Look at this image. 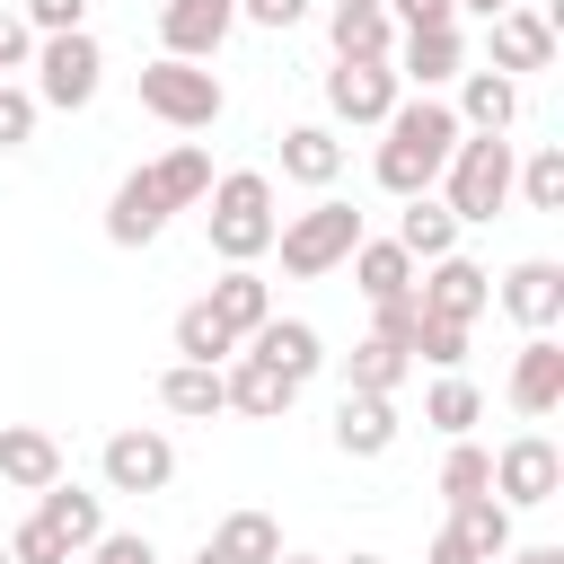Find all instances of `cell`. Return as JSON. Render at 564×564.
<instances>
[{
	"label": "cell",
	"mask_w": 564,
	"mask_h": 564,
	"mask_svg": "<svg viewBox=\"0 0 564 564\" xmlns=\"http://www.w3.org/2000/svg\"><path fill=\"white\" fill-rule=\"evenodd\" d=\"M212 194V150L203 141H176L167 159H150V167H132L115 194H106V238L115 247H150L176 212H194Z\"/></svg>",
	"instance_id": "1"
},
{
	"label": "cell",
	"mask_w": 564,
	"mask_h": 564,
	"mask_svg": "<svg viewBox=\"0 0 564 564\" xmlns=\"http://www.w3.org/2000/svg\"><path fill=\"white\" fill-rule=\"evenodd\" d=\"M388 141H379V185L405 203V194H432L441 185V167H449V150H458V115H449V97H432V88H414V97H397L388 106V123H379Z\"/></svg>",
	"instance_id": "2"
},
{
	"label": "cell",
	"mask_w": 564,
	"mask_h": 564,
	"mask_svg": "<svg viewBox=\"0 0 564 564\" xmlns=\"http://www.w3.org/2000/svg\"><path fill=\"white\" fill-rule=\"evenodd\" d=\"M203 229H212V256L220 264H256V256H273V176L264 167H229V176H212V194H203Z\"/></svg>",
	"instance_id": "3"
},
{
	"label": "cell",
	"mask_w": 564,
	"mask_h": 564,
	"mask_svg": "<svg viewBox=\"0 0 564 564\" xmlns=\"http://www.w3.org/2000/svg\"><path fill=\"white\" fill-rule=\"evenodd\" d=\"M511 141L502 132H458V150H449V167H441V203L458 212V229H485L502 203H511Z\"/></svg>",
	"instance_id": "4"
},
{
	"label": "cell",
	"mask_w": 564,
	"mask_h": 564,
	"mask_svg": "<svg viewBox=\"0 0 564 564\" xmlns=\"http://www.w3.org/2000/svg\"><path fill=\"white\" fill-rule=\"evenodd\" d=\"M141 106H150L167 132H212V123L229 115V88H220L212 62H176V53H159V62H141Z\"/></svg>",
	"instance_id": "5"
},
{
	"label": "cell",
	"mask_w": 564,
	"mask_h": 564,
	"mask_svg": "<svg viewBox=\"0 0 564 564\" xmlns=\"http://www.w3.org/2000/svg\"><path fill=\"white\" fill-rule=\"evenodd\" d=\"M352 238H361V212L335 203V194H317L308 212H291V220L273 229V256H282L291 282H317V273H335V264L352 256Z\"/></svg>",
	"instance_id": "6"
},
{
	"label": "cell",
	"mask_w": 564,
	"mask_h": 564,
	"mask_svg": "<svg viewBox=\"0 0 564 564\" xmlns=\"http://www.w3.org/2000/svg\"><path fill=\"white\" fill-rule=\"evenodd\" d=\"M35 106H53V115H79V106H97V88H106V44L88 35V26H70V35H35Z\"/></svg>",
	"instance_id": "7"
},
{
	"label": "cell",
	"mask_w": 564,
	"mask_h": 564,
	"mask_svg": "<svg viewBox=\"0 0 564 564\" xmlns=\"http://www.w3.org/2000/svg\"><path fill=\"white\" fill-rule=\"evenodd\" d=\"M97 476H106V494H167L176 485V441L150 432V423H123V432H106Z\"/></svg>",
	"instance_id": "8"
},
{
	"label": "cell",
	"mask_w": 564,
	"mask_h": 564,
	"mask_svg": "<svg viewBox=\"0 0 564 564\" xmlns=\"http://www.w3.org/2000/svg\"><path fill=\"white\" fill-rule=\"evenodd\" d=\"M555 494H564V449H555L546 432H511V441L494 449V502L538 511V502H555Z\"/></svg>",
	"instance_id": "9"
},
{
	"label": "cell",
	"mask_w": 564,
	"mask_h": 564,
	"mask_svg": "<svg viewBox=\"0 0 564 564\" xmlns=\"http://www.w3.org/2000/svg\"><path fill=\"white\" fill-rule=\"evenodd\" d=\"M485 70H502V79H529V70H555V9H529V0H511V9H494L485 18Z\"/></svg>",
	"instance_id": "10"
},
{
	"label": "cell",
	"mask_w": 564,
	"mask_h": 564,
	"mask_svg": "<svg viewBox=\"0 0 564 564\" xmlns=\"http://www.w3.org/2000/svg\"><path fill=\"white\" fill-rule=\"evenodd\" d=\"M414 308H432V317H458V326H476L485 308H494V273L476 264V256H432V264H414Z\"/></svg>",
	"instance_id": "11"
},
{
	"label": "cell",
	"mask_w": 564,
	"mask_h": 564,
	"mask_svg": "<svg viewBox=\"0 0 564 564\" xmlns=\"http://www.w3.org/2000/svg\"><path fill=\"white\" fill-rule=\"evenodd\" d=\"M388 70L405 79V88H449L458 70H467V26L449 18V26H397V53H388Z\"/></svg>",
	"instance_id": "12"
},
{
	"label": "cell",
	"mask_w": 564,
	"mask_h": 564,
	"mask_svg": "<svg viewBox=\"0 0 564 564\" xmlns=\"http://www.w3.org/2000/svg\"><path fill=\"white\" fill-rule=\"evenodd\" d=\"M494 300H502V317H520L529 335H555V326H564V264H555V256H520Z\"/></svg>",
	"instance_id": "13"
},
{
	"label": "cell",
	"mask_w": 564,
	"mask_h": 564,
	"mask_svg": "<svg viewBox=\"0 0 564 564\" xmlns=\"http://www.w3.org/2000/svg\"><path fill=\"white\" fill-rule=\"evenodd\" d=\"M220 397H229V414H247V423H282V414H291V397H300V379H282L264 352H247V344H238V352L220 361Z\"/></svg>",
	"instance_id": "14"
},
{
	"label": "cell",
	"mask_w": 564,
	"mask_h": 564,
	"mask_svg": "<svg viewBox=\"0 0 564 564\" xmlns=\"http://www.w3.org/2000/svg\"><path fill=\"white\" fill-rule=\"evenodd\" d=\"M238 26V0H159V53L176 62H212Z\"/></svg>",
	"instance_id": "15"
},
{
	"label": "cell",
	"mask_w": 564,
	"mask_h": 564,
	"mask_svg": "<svg viewBox=\"0 0 564 564\" xmlns=\"http://www.w3.org/2000/svg\"><path fill=\"white\" fill-rule=\"evenodd\" d=\"M405 97V79L388 62H335L326 70V115L335 123H388V106Z\"/></svg>",
	"instance_id": "16"
},
{
	"label": "cell",
	"mask_w": 564,
	"mask_h": 564,
	"mask_svg": "<svg viewBox=\"0 0 564 564\" xmlns=\"http://www.w3.org/2000/svg\"><path fill=\"white\" fill-rule=\"evenodd\" d=\"M502 397H511V414L546 423V414L564 405V344H555V335H529L520 361H511V379H502Z\"/></svg>",
	"instance_id": "17"
},
{
	"label": "cell",
	"mask_w": 564,
	"mask_h": 564,
	"mask_svg": "<svg viewBox=\"0 0 564 564\" xmlns=\"http://www.w3.org/2000/svg\"><path fill=\"white\" fill-rule=\"evenodd\" d=\"M397 397H370V388H344L335 397V449L344 458H388L397 449Z\"/></svg>",
	"instance_id": "18"
},
{
	"label": "cell",
	"mask_w": 564,
	"mask_h": 564,
	"mask_svg": "<svg viewBox=\"0 0 564 564\" xmlns=\"http://www.w3.org/2000/svg\"><path fill=\"white\" fill-rule=\"evenodd\" d=\"M35 520L70 546V564H79V546H97L106 538V494H88V485H70V476H53L44 494H35Z\"/></svg>",
	"instance_id": "19"
},
{
	"label": "cell",
	"mask_w": 564,
	"mask_h": 564,
	"mask_svg": "<svg viewBox=\"0 0 564 564\" xmlns=\"http://www.w3.org/2000/svg\"><path fill=\"white\" fill-rule=\"evenodd\" d=\"M53 476H70L62 467V441L44 423H0V485L9 494H44Z\"/></svg>",
	"instance_id": "20"
},
{
	"label": "cell",
	"mask_w": 564,
	"mask_h": 564,
	"mask_svg": "<svg viewBox=\"0 0 564 564\" xmlns=\"http://www.w3.org/2000/svg\"><path fill=\"white\" fill-rule=\"evenodd\" d=\"M247 352H264V361H273L282 379H300V388H308V379L326 370V335H317L308 317H282V308H273V317H264V326L247 335Z\"/></svg>",
	"instance_id": "21"
},
{
	"label": "cell",
	"mask_w": 564,
	"mask_h": 564,
	"mask_svg": "<svg viewBox=\"0 0 564 564\" xmlns=\"http://www.w3.org/2000/svg\"><path fill=\"white\" fill-rule=\"evenodd\" d=\"M458 132H511L520 123V79H502V70H458Z\"/></svg>",
	"instance_id": "22"
},
{
	"label": "cell",
	"mask_w": 564,
	"mask_h": 564,
	"mask_svg": "<svg viewBox=\"0 0 564 564\" xmlns=\"http://www.w3.org/2000/svg\"><path fill=\"white\" fill-rule=\"evenodd\" d=\"M203 300H212V317H220V326H229L238 344H247V335H256V326L273 317V282H264L256 264H220V282H212Z\"/></svg>",
	"instance_id": "23"
},
{
	"label": "cell",
	"mask_w": 564,
	"mask_h": 564,
	"mask_svg": "<svg viewBox=\"0 0 564 564\" xmlns=\"http://www.w3.org/2000/svg\"><path fill=\"white\" fill-rule=\"evenodd\" d=\"M282 176L308 185V194H326V185L344 176V141H335V123H291V132H282Z\"/></svg>",
	"instance_id": "24"
},
{
	"label": "cell",
	"mask_w": 564,
	"mask_h": 564,
	"mask_svg": "<svg viewBox=\"0 0 564 564\" xmlns=\"http://www.w3.org/2000/svg\"><path fill=\"white\" fill-rule=\"evenodd\" d=\"M203 555H212V564H273V555H282V520H273V511H229V520L203 538Z\"/></svg>",
	"instance_id": "25"
},
{
	"label": "cell",
	"mask_w": 564,
	"mask_h": 564,
	"mask_svg": "<svg viewBox=\"0 0 564 564\" xmlns=\"http://www.w3.org/2000/svg\"><path fill=\"white\" fill-rule=\"evenodd\" d=\"M397 247H405L414 264L449 256V247H458V212H449L441 194H405V212H397Z\"/></svg>",
	"instance_id": "26"
},
{
	"label": "cell",
	"mask_w": 564,
	"mask_h": 564,
	"mask_svg": "<svg viewBox=\"0 0 564 564\" xmlns=\"http://www.w3.org/2000/svg\"><path fill=\"white\" fill-rule=\"evenodd\" d=\"M352 291L361 300H397V291H414V256L397 247V238H352Z\"/></svg>",
	"instance_id": "27"
},
{
	"label": "cell",
	"mask_w": 564,
	"mask_h": 564,
	"mask_svg": "<svg viewBox=\"0 0 564 564\" xmlns=\"http://www.w3.org/2000/svg\"><path fill=\"white\" fill-rule=\"evenodd\" d=\"M159 405H167V414H185V423L229 414V397H220V370H212V361H167V370H159Z\"/></svg>",
	"instance_id": "28"
},
{
	"label": "cell",
	"mask_w": 564,
	"mask_h": 564,
	"mask_svg": "<svg viewBox=\"0 0 564 564\" xmlns=\"http://www.w3.org/2000/svg\"><path fill=\"white\" fill-rule=\"evenodd\" d=\"M423 423H432L441 441H467V432L485 423V388H476L467 370H441V379L423 388Z\"/></svg>",
	"instance_id": "29"
},
{
	"label": "cell",
	"mask_w": 564,
	"mask_h": 564,
	"mask_svg": "<svg viewBox=\"0 0 564 564\" xmlns=\"http://www.w3.org/2000/svg\"><path fill=\"white\" fill-rule=\"evenodd\" d=\"M326 35H335V62H388L397 53L388 9H326Z\"/></svg>",
	"instance_id": "30"
},
{
	"label": "cell",
	"mask_w": 564,
	"mask_h": 564,
	"mask_svg": "<svg viewBox=\"0 0 564 564\" xmlns=\"http://www.w3.org/2000/svg\"><path fill=\"white\" fill-rule=\"evenodd\" d=\"M405 370H414V361H405L388 335H361V344L344 352V388H370V397H397V388H405Z\"/></svg>",
	"instance_id": "31"
},
{
	"label": "cell",
	"mask_w": 564,
	"mask_h": 564,
	"mask_svg": "<svg viewBox=\"0 0 564 564\" xmlns=\"http://www.w3.org/2000/svg\"><path fill=\"white\" fill-rule=\"evenodd\" d=\"M511 194L529 212H564V141H538L520 167H511Z\"/></svg>",
	"instance_id": "32"
},
{
	"label": "cell",
	"mask_w": 564,
	"mask_h": 564,
	"mask_svg": "<svg viewBox=\"0 0 564 564\" xmlns=\"http://www.w3.org/2000/svg\"><path fill=\"white\" fill-rule=\"evenodd\" d=\"M229 352H238V335L212 317V300H185V308H176V361H212V370H220Z\"/></svg>",
	"instance_id": "33"
},
{
	"label": "cell",
	"mask_w": 564,
	"mask_h": 564,
	"mask_svg": "<svg viewBox=\"0 0 564 564\" xmlns=\"http://www.w3.org/2000/svg\"><path fill=\"white\" fill-rule=\"evenodd\" d=\"M449 520L467 529V546H476V564H494V555H511V502H494V494H467V502H449Z\"/></svg>",
	"instance_id": "34"
},
{
	"label": "cell",
	"mask_w": 564,
	"mask_h": 564,
	"mask_svg": "<svg viewBox=\"0 0 564 564\" xmlns=\"http://www.w3.org/2000/svg\"><path fill=\"white\" fill-rule=\"evenodd\" d=\"M414 361H432V370H458L467 361V326L458 317H432V308H414V344H405Z\"/></svg>",
	"instance_id": "35"
},
{
	"label": "cell",
	"mask_w": 564,
	"mask_h": 564,
	"mask_svg": "<svg viewBox=\"0 0 564 564\" xmlns=\"http://www.w3.org/2000/svg\"><path fill=\"white\" fill-rule=\"evenodd\" d=\"M467 494H494V449L449 441V458H441V502H467Z\"/></svg>",
	"instance_id": "36"
},
{
	"label": "cell",
	"mask_w": 564,
	"mask_h": 564,
	"mask_svg": "<svg viewBox=\"0 0 564 564\" xmlns=\"http://www.w3.org/2000/svg\"><path fill=\"white\" fill-rule=\"evenodd\" d=\"M35 88H18V79H0V150H26L35 141Z\"/></svg>",
	"instance_id": "37"
},
{
	"label": "cell",
	"mask_w": 564,
	"mask_h": 564,
	"mask_svg": "<svg viewBox=\"0 0 564 564\" xmlns=\"http://www.w3.org/2000/svg\"><path fill=\"white\" fill-rule=\"evenodd\" d=\"M9 555H18V564H70V546H62V538H53V529H44L35 511H26L18 529H9Z\"/></svg>",
	"instance_id": "38"
},
{
	"label": "cell",
	"mask_w": 564,
	"mask_h": 564,
	"mask_svg": "<svg viewBox=\"0 0 564 564\" xmlns=\"http://www.w3.org/2000/svg\"><path fill=\"white\" fill-rule=\"evenodd\" d=\"M79 564H159V546L141 529H106L97 546H79Z\"/></svg>",
	"instance_id": "39"
},
{
	"label": "cell",
	"mask_w": 564,
	"mask_h": 564,
	"mask_svg": "<svg viewBox=\"0 0 564 564\" xmlns=\"http://www.w3.org/2000/svg\"><path fill=\"white\" fill-rule=\"evenodd\" d=\"M18 18L35 35H70V26H88V0H18Z\"/></svg>",
	"instance_id": "40"
},
{
	"label": "cell",
	"mask_w": 564,
	"mask_h": 564,
	"mask_svg": "<svg viewBox=\"0 0 564 564\" xmlns=\"http://www.w3.org/2000/svg\"><path fill=\"white\" fill-rule=\"evenodd\" d=\"M308 9H317V0H238V18H247V26H264V35H291Z\"/></svg>",
	"instance_id": "41"
},
{
	"label": "cell",
	"mask_w": 564,
	"mask_h": 564,
	"mask_svg": "<svg viewBox=\"0 0 564 564\" xmlns=\"http://www.w3.org/2000/svg\"><path fill=\"white\" fill-rule=\"evenodd\" d=\"M26 62H35V26H26L18 9H0V79H9V70H26Z\"/></svg>",
	"instance_id": "42"
},
{
	"label": "cell",
	"mask_w": 564,
	"mask_h": 564,
	"mask_svg": "<svg viewBox=\"0 0 564 564\" xmlns=\"http://www.w3.org/2000/svg\"><path fill=\"white\" fill-rule=\"evenodd\" d=\"M379 9H388L397 26H449V18H458V0H379Z\"/></svg>",
	"instance_id": "43"
},
{
	"label": "cell",
	"mask_w": 564,
	"mask_h": 564,
	"mask_svg": "<svg viewBox=\"0 0 564 564\" xmlns=\"http://www.w3.org/2000/svg\"><path fill=\"white\" fill-rule=\"evenodd\" d=\"M423 564H476L467 529H458V520H441V529H432V546H423Z\"/></svg>",
	"instance_id": "44"
},
{
	"label": "cell",
	"mask_w": 564,
	"mask_h": 564,
	"mask_svg": "<svg viewBox=\"0 0 564 564\" xmlns=\"http://www.w3.org/2000/svg\"><path fill=\"white\" fill-rule=\"evenodd\" d=\"M511 564H564V546H511Z\"/></svg>",
	"instance_id": "45"
},
{
	"label": "cell",
	"mask_w": 564,
	"mask_h": 564,
	"mask_svg": "<svg viewBox=\"0 0 564 564\" xmlns=\"http://www.w3.org/2000/svg\"><path fill=\"white\" fill-rule=\"evenodd\" d=\"M494 9H511V0H458V18H494Z\"/></svg>",
	"instance_id": "46"
},
{
	"label": "cell",
	"mask_w": 564,
	"mask_h": 564,
	"mask_svg": "<svg viewBox=\"0 0 564 564\" xmlns=\"http://www.w3.org/2000/svg\"><path fill=\"white\" fill-rule=\"evenodd\" d=\"M273 564H326V555H291V546H282V555H273Z\"/></svg>",
	"instance_id": "47"
},
{
	"label": "cell",
	"mask_w": 564,
	"mask_h": 564,
	"mask_svg": "<svg viewBox=\"0 0 564 564\" xmlns=\"http://www.w3.org/2000/svg\"><path fill=\"white\" fill-rule=\"evenodd\" d=\"M326 9H379V0H326Z\"/></svg>",
	"instance_id": "48"
},
{
	"label": "cell",
	"mask_w": 564,
	"mask_h": 564,
	"mask_svg": "<svg viewBox=\"0 0 564 564\" xmlns=\"http://www.w3.org/2000/svg\"><path fill=\"white\" fill-rule=\"evenodd\" d=\"M344 564H388V555H344Z\"/></svg>",
	"instance_id": "49"
},
{
	"label": "cell",
	"mask_w": 564,
	"mask_h": 564,
	"mask_svg": "<svg viewBox=\"0 0 564 564\" xmlns=\"http://www.w3.org/2000/svg\"><path fill=\"white\" fill-rule=\"evenodd\" d=\"M0 564H18V555H9V538H0Z\"/></svg>",
	"instance_id": "50"
},
{
	"label": "cell",
	"mask_w": 564,
	"mask_h": 564,
	"mask_svg": "<svg viewBox=\"0 0 564 564\" xmlns=\"http://www.w3.org/2000/svg\"><path fill=\"white\" fill-rule=\"evenodd\" d=\"M194 564H212V555H203V546H194Z\"/></svg>",
	"instance_id": "51"
},
{
	"label": "cell",
	"mask_w": 564,
	"mask_h": 564,
	"mask_svg": "<svg viewBox=\"0 0 564 564\" xmlns=\"http://www.w3.org/2000/svg\"><path fill=\"white\" fill-rule=\"evenodd\" d=\"M494 564H511V555H494Z\"/></svg>",
	"instance_id": "52"
}]
</instances>
